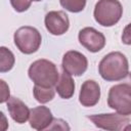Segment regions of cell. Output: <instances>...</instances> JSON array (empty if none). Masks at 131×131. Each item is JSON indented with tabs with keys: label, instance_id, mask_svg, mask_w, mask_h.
<instances>
[{
	"label": "cell",
	"instance_id": "d6986e66",
	"mask_svg": "<svg viewBox=\"0 0 131 131\" xmlns=\"http://www.w3.org/2000/svg\"><path fill=\"white\" fill-rule=\"evenodd\" d=\"M8 128V121L5 115L0 112V131H5Z\"/></svg>",
	"mask_w": 131,
	"mask_h": 131
},
{
	"label": "cell",
	"instance_id": "5b68a950",
	"mask_svg": "<svg viewBox=\"0 0 131 131\" xmlns=\"http://www.w3.org/2000/svg\"><path fill=\"white\" fill-rule=\"evenodd\" d=\"M130 91H131V86L128 83L117 84L113 86L108 91V96H107L108 106L117 111L121 115L129 116L131 114Z\"/></svg>",
	"mask_w": 131,
	"mask_h": 131
},
{
	"label": "cell",
	"instance_id": "7a4b0ae2",
	"mask_svg": "<svg viewBox=\"0 0 131 131\" xmlns=\"http://www.w3.org/2000/svg\"><path fill=\"white\" fill-rule=\"evenodd\" d=\"M28 74L35 85L42 87H53L59 77L56 66L44 58L34 61L30 66Z\"/></svg>",
	"mask_w": 131,
	"mask_h": 131
},
{
	"label": "cell",
	"instance_id": "7c38bea8",
	"mask_svg": "<svg viewBox=\"0 0 131 131\" xmlns=\"http://www.w3.org/2000/svg\"><path fill=\"white\" fill-rule=\"evenodd\" d=\"M7 110L9 112L10 117L18 124L25 123L29 119L30 110L25 104L24 101H21L17 97H9L7 100Z\"/></svg>",
	"mask_w": 131,
	"mask_h": 131
},
{
	"label": "cell",
	"instance_id": "e0dca14e",
	"mask_svg": "<svg viewBox=\"0 0 131 131\" xmlns=\"http://www.w3.org/2000/svg\"><path fill=\"white\" fill-rule=\"evenodd\" d=\"M10 3L15 11L23 12L29 9V7L31 6L32 0H10Z\"/></svg>",
	"mask_w": 131,
	"mask_h": 131
},
{
	"label": "cell",
	"instance_id": "ffe728a7",
	"mask_svg": "<svg viewBox=\"0 0 131 131\" xmlns=\"http://www.w3.org/2000/svg\"><path fill=\"white\" fill-rule=\"evenodd\" d=\"M32 1H36V2H38V1H41V0H32Z\"/></svg>",
	"mask_w": 131,
	"mask_h": 131
},
{
	"label": "cell",
	"instance_id": "277c9868",
	"mask_svg": "<svg viewBox=\"0 0 131 131\" xmlns=\"http://www.w3.org/2000/svg\"><path fill=\"white\" fill-rule=\"evenodd\" d=\"M13 40L15 46L20 52L25 54H32L39 49L42 38L36 28L25 26L15 31Z\"/></svg>",
	"mask_w": 131,
	"mask_h": 131
},
{
	"label": "cell",
	"instance_id": "9c48e42d",
	"mask_svg": "<svg viewBox=\"0 0 131 131\" xmlns=\"http://www.w3.org/2000/svg\"><path fill=\"white\" fill-rule=\"evenodd\" d=\"M45 27L52 35L59 36L64 34L70 27L68 14L61 10L49 11L45 15Z\"/></svg>",
	"mask_w": 131,
	"mask_h": 131
},
{
	"label": "cell",
	"instance_id": "30bf717a",
	"mask_svg": "<svg viewBox=\"0 0 131 131\" xmlns=\"http://www.w3.org/2000/svg\"><path fill=\"white\" fill-rule=\"evenodd\" d=\"M100 98V87L94 80L85 81L80 90L79 101L83 106H94Z\"/></svg>",
	"mask_w": 131,
	"mask_h": 131
},
{
	"label": "cell",
	"instance_id": "3957f363",
	"mask_svg": "<svg viewBox=\"0 0 131 131\" xmlns=\"http://www.w3.org/2000/svg\"><path fill=\"white\" fill-rule=\"evenodd\" d=\"M123 14V7L118 0H98L94 7V18L103 27L116 25Z\"/></svg>",
	"mask_w": 131,
	"mask_h": 131
},
{
	"label": "cell",
	"instance_id": "2e32d148",
	"mask_svg": "<svg viewBox=\"0 0 131 131\" xmlns=\"http://www.w3.org/2000/svg\"><path fill=\"white\" fill-rule=\"evenodd\" d=\"M60 5L71 12H80L85 8L86 0H59Z\"/></svg>",
	"mask_w": 131,
	"mask_h": 131
},
{
	"label": "cell",
	"instance_id": "8992f818",
	"mask_svg": "<svg viewBox=\"0 0 131 131\" xmlns=\"http://www.w3.org/2000/svg\"><path fill=\"white\" fill-rule=\"evenodd\" d=\"M88 119L98 128L111 131H119L125 129L126 126H129L130 119L128 116L121 114H99L88 116Z\"/></svg>",
	"mask_w": 131,
	"mask_h": 131
},
{
	"label": "cell",
	"instance_id": "6da1fadb",
	"mask_svg": "<svg viewBox=\"0 0 131 131\" xmlns=\"http://www.w3.org/2000/svg\"><path fill=\"white\" fill-rule=\"evenodd\" d=\"M98 71L101 78L105 81H120L125 79L129 74L127 57L119 51L111 52L100 60Z\"/></svg>",
	"mask_w": 131,
	"mask_h": 131
},
{
	"label": "cell",
	"instance_id": "52a82bcc",
	"mask_svg": "<svg viewBox=\"0 0 131 131\" xmlns=\"http://www.w3.org/2000/svg\"><path fill=\"white\" fill-rule=\"evenodd\" d=\"M61 67L64 73L71 76L83 75L88 67V60L84 54L76 50H70L62 57Z\"/></svg>",
	"mask_w": 131,
	"mask_h": 131
},
{
	"label": "cell",
	"instance_id": "4fadbf2b",
	"mask_svg": "<svg viewBox=\"0 0 131 131\" xmlns=\"http://www.w3.org/2000/svg\"><path fill=\"white\" fill-rule=\"evenodd\" d=\"M55 90L61 98H71L75 92V82L72 79L71 75L63 72L58 77V80L55 84Z\"/></svg>",
	"mask_w": 131,
	"mask_h": 131
},
{
	"label": "cell",
	"instance_id": "8fae6325",
	"mask_svg": "<svg viewBox=\"0 0 131 131\" xmlns=\"http://www.w3.org/2000/svg\"><path fill=\"white\" fill-rule=\"evenodd\" d=\"M52 120H53L52 114L50 110L46 106L40 105L30 110L29 122H30V126L33 129L36 130L47 129L50 126Z\"/></svg>",
	"mask_w": 131,
	"mask_h": 131
},
{
	"label": "cell",
	"instance_id": "ac0fdd59",
	"mask_svg": "<svg viewBox=\"0 0 131 131\" xmlns=\"http://www.w3.org/2000/svg\"><path fill=\"white\" fill-rule=\"evenodd\" d=\"M9 97H10L9 86L4 80L0 79V103L7 101Z\"/></svg>",
	"mask_w": 131,
	"mask_h": 131
},
{
	"label": "cell",
	"instance_id": "ba28073f",
	"mask_svg": "<svg viewBox=\"0 0 131 131\" xmlns=\"http://www.w3.org/2000/svg\"><path fill=\"white\" fill-rule=\"evenodd\" d=\"M79 42L90 52H98L105 45V37L94 28L86 27L79 32Z\"/></svg>",
	"mask_w": 131,
	"mask_h": 131
},
{
	"label": "cell",
	"instance_id": "5bb4252c",
	"mask_svg": "<svg viewBox=\"0 0 131 131\" xmlns=\"http://www.w3.org/2000/svg\"><path fill=\"white\" fill-rule=\"evenodd\" d=\"M14 55L7 47L0 46V73L10 71L14 66Z\"/></svg>",
	"mask_w": 131,
	"mask_h": 131
},
{
	"label": "cell",
	"instance_id": "9a60e30c",
	"mask_svg": "<svg viewBox=\"0 0 131 131\" xmlns=\"http://www.w3.org/2000/svg\"><path fill=\"white\" fill-rule=\"evenodd\" d=\"M33 93L37 101H39L40 103H46L53 99L55 91L52 87H42L35 85L33 88Z\"/></svg>",
	"mask_w": 131,
	"mask_h": 131
}]
</instances>
